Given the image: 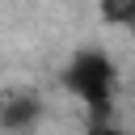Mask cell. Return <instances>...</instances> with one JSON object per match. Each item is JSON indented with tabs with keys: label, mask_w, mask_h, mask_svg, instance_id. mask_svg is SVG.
I'll use <instances>...</instances> for the list:
<instances>
[{
	"label": "cell",
	"mask_w": 135,
	"mask_h": 135,
	"mask_svg": "<svg viewBox=\"0 0 135 135\" xmlns=\"http://www.w3.org/2000/svg\"><path fill=\"white\" fill-rule=\"evenodd\" d=\"M63 89L72 93L76 105H89V110L110 105L118 89V59L101 46H80L63 68Z\"/></svg>",
	"instance_id": "6da1fadb"
},
{
	"label": "cell",
	"mask_w": 135,
	"mask_h": 135,
	"mask_svg": "<svg viewBox=\"0 0 135 135\" xmlns=\"http://www.w3.org/2000/svg\"><path fill=\"white\" fill-rule=\"evenodd\" d=\"M97 21L114 34H135V0H97Z\"/></svg>",
	"instance_id": "7a4b0ae2"
}]
</instances>
